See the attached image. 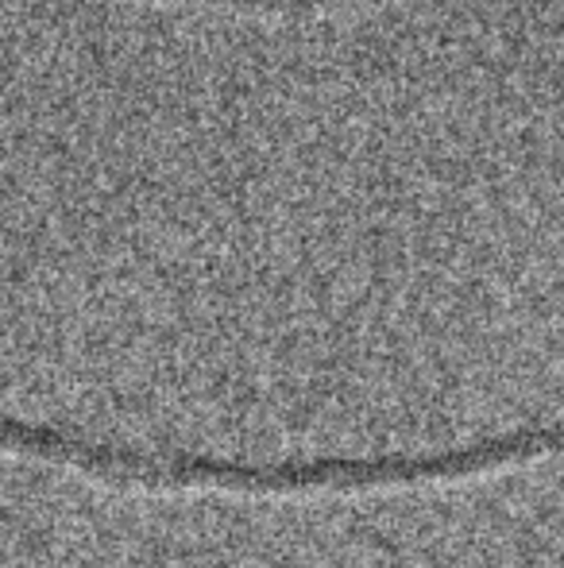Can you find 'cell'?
<instances>
[{
	"instance_id": "obj_1",
	"label": "cell",
	"mask_w": 564,
	"mask_h": 568,
	"mask_svg": "<svg viewBox=\"0 0 564 568\" xmlns=\"http://www.w3.org/2000/svg\"><path fill=\"white\" fill-rule=\"evenodd\" d=\"M205 4H233V8H325L345 0H205Z\"/></svg>"
}]
</instances>
